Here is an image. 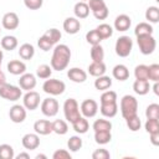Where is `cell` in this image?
I'll return each mask as SVG.
<instances>
[{"instance_id": "5", "label": "cell", "mask_w": 159, "mask_h": 159, "mask_svg": "<svg viewBox=\"0 0 159 159\" xmlns=\"http://www.w3.org/2000/svg\"><path fill=\"white\" fill-rule=\"evenodd\" d=\"M42 89L45 93H47L50 96H60L65 92L66 84H65V82H62L57 78H50L43 82Z\"/></svg>"}, {"instance_id": "30", "label": "cell", "mask_w": 159, "mask_h": 159, "mask_svg": "<svg viewBox=\"0 0 159 159\" xmlns=\"http://www.w3.org/2000/svg\"><path fill=\"white\" fill-rule=\"evenodd\" d=\"M89 53H91L92 62H102L103 58H104V50L101 46V43L99 45H93Z\"/></svg>"}, {"instance_id": "41", "label": "cell", "mask_w": 159, "mask_h": 159, "mask_svg": "<svg viewBox=\"0 0 159 159\" xmlns=\"http://www.w3.org/2000/svg\"><path fill=\"white\" fill-rule=\"evenodd\" d=\"M15 157L14 148L10 144H1L0 145V159H12Z\"/></svg>"}, {"instance_id": "49", "label": "cell", "mask_w": 159, "mask_h": 159, "mask_svg": "<svg viewBox=\"0 0 159 159\" xmlns=\"http://www.w3.org/2000/svg\"><path fill=\"white\" fill-rule=\"evenodd\" d=\"M111 158V154L107 149H96L93 153H92V159H109Z\"/></svg>"}, {"instance_id": "10", "label": "cell", "mask_w": 159, "mask_h": 159, "mask_svg": "<svg viewBox=\"0 0 159 159\" xmlns=\"http://www.w3.org/2000/svg\"><path fill=\"white\" fill-rule=\"evenodd\" d=\"M40 94L35 91H27L22 98V106L29 111H35L40 106Z\"/></svg>"}, {"instance_id": "3", "label": "cell", "mask_w": 159, "mask_h": 159, "mask_svg": "<svg viewBox=\"0 0 159 159\" xmlns=\"http://www.w3.org/2000/svg\"><path fill=\"white\" fill-rule=\"evenodd\" d=\"M63 114H65V118L67 119V122H70V123H72L78 117H81L80 106H78V103L75 98H67L65 101V103H63Z\"/></svg>"}, {"instance_id": "31", "label": "cell", "mask_w": 159, "mask_h": 159, "mask_svg": "<svg viewBox=\"0 0 159 159\" xmlns=\"http://www.w3.org/2000/svg\"><path fill=\"white\" fill-rule=\"evenodd\" d=\"M94 140L97 144H107L112 140V134L111 130H99V132H94Z\"/></svg>"}, {"instance_id": "46", "label": "cell", "mask_w": 159, "mask_h": 159, "mask_svg": "<svg viewBox=\"0 0 159 159\" xmlns=\"http://www.w3.org/2000/svg\"><path fill=\"white\" fill-rule=\"evenodd\" d=\"M148 80L153 82L159 81V65L158 63H153L148 66Z\"/></svg>"}, {"instance_id": "29", "label": "cell", "mask_w": 159, "mask_h": 159, "mask_svg": "<svg viewBox=\"0 0 159 159\" xmlns=\"http://www.w3.org/2000/svg\"><path fill=\"white\" fill-rule=\"evenodd\" d=\"M153 31L154 29L149 22H139L134 29V35H153Z\"/></svg>"}, {"instance_id": "1", "label": "cell", "mask_w": 159, "mask_h": 159, "mask_svg": "<svg viewBox=\"0 0 159 159\" xmlns=\"http://www.w3.org/2000/svg\"><path fill=\"white\" fill-rule=\"evenodd\" d=\"M70 60H71L70 47L65 43H60V45H56L53 48L50 66L55 71H62L68 66Z\"/></svg>"}, {"instance_id": "32", "label": "cell", "mask_w": 159, "mask_h": 159, "mask_svg": "<svg viewBox=\"0 0 159 159\" xmlns=\"http://www.w3.org/2000/svg\"><path fill=\"white\" fill-rule=\"evenodd\" d=\"M52 132L58 135H63L68 132V125L63 119H56L52 122Z\"/></svg>"}, {"instance_id": "23", "label": "cell", "mask_w": 159, "mask_h": 159, "mask_svg": "<svg viewBox=\"0 0 159 159\" xmlns=\"http://www.w3.org/2000/svg\"><path fill=\"white\" fill-rule=\"evenodd\" d=\"M73 12L77 19H86L89 15L88 4H86L84 1H78L73 7Z\"/></svg>"}, {"instance_id": "43", "label": "cell", "mask_w": 159, "mask_h": 159, "mask_svg": "<svg viewBox=\"0 0 159 159\" xmlns=\"http://www.w3.org/2000/svg\"><path fill=\"white\" fill-rule=\"evenodd\" d=\"M145 117L147 119H159V104L157 103H152L147 107L145 109Z\"/></svg>"}, {"instance_id": "33", "label": "cell", "mask_w": 159, "mask_h": 159, "mask_svg": "<svg viewBox=\"0 0 159 159\" xmlns=\"http://www.w3.org/2000/svg\"><path fill=\"white\" fill-rule=\"evenodd\" d=\"M145 19L149 24H157L159 21V7L158 6H149L145 10Z\"/></svg>"}, {"instance_id": "54", "label": "cell", "mask_w": 159, "mask_h": 159, "mask_svg": "<svg viewBox=\"0 0 159 159\" xmlns=\"http://www.w3.org/2000/svg\"><path fill=\"white\" fill-rule=\"evenodd\" d=\"M6 83V77H5V73L0 70V86H2V84H5Z\"/></svg>"}, {"instance_id": "56", "label": "cell", "mask_w": 159, "mask_h": 159, "mask_svg": "<svg viewBox=\"0 0 159 159\" xmlns=\"http://www.w3.org/2000/svg\"><path fill=\"white\" fill-rule=\"evenodd\" d=\"M17 159H30V155L27 153H20L19 155H16Z\"/></svg>"}, {"instance_id": "17", "label": "cell", "mask_w": 159, "mask_h": 159, "mask_svg": "<svg viewBox=\"0 0 159 159\" xmlns=\"http://www.w3.org/2000/svg\"><path fill=\"white\" fill-rule=\"evenodd\" d=\"M130 25H132V20H130V17H129L128 15H125V14L118 15V16L116 17V20H114V29H116L117 31H120V32L127 31V30L130 27Z\"/></svg>"}, {"instance_id": "28", "label": "cell", "mask_w": 159, "mask_h": 159, "mask_svg": "<svg viewBox=\"0 0 159 159\" xmlns=\"http://www.w3.org/2000/svg\"><path fill=\"white\" fill-rule=\"evenodd\" d=\"M17 39L11 35H6L1 39V47L6 51H12L17 47Z\"/></svg>"}, {"instance_id": "8", "label": "cell", "mask_w": 159, "mask_h": 159, "mask_svg": "<svg viewBox=\"0 0 159 159\" xmlns=\"http://www.w3.org/2000/svg\"><path fill=\"white\" fill-rule=\"evenodd\" d=\"M58 108H60V106H58L57 99H55L52 97L45 98L41 102V112L46 117H55L58 113Z\"/></svg>"}, {"instance_id": "15", "label": "cell", "mask_w": 159, "mask_h": 159, "mask_svg": "<svg viewBox=\"0 0 159 159\" xmlns=\"http://www.w3.org/2000/svg\"><path fill=\"white\" fill-rule=\"evenodd\" d=\"M34 130L39 135H47L52 133V122L47 119H39L34 123Z\"/></svg>"}, {"instance_id": "47", "label": "cell", "mask_w": 159, "mask_h": 159, "mask_svg": "<svg viewBox=\"0 0 159 159\" xmlns=\"http://www.w3.org/2000/svg\"><path fill=\"white\" fill-rule=\"evenodd\" d=\"M88 7L92 12H96L98 10L107 7V5H106L104 0H88Z\"/></svg>"}, {"instance_id": "9", "label": "cell", "mask_w": 159, "mask_h": 159, "mask_svg": "<svg viewBox=\"0 0 159 159\" xmlns=\"http://www.w3.org/2000/svg\"><path fill=\"white\" fill-rule=\"evenodd\" d=\"M80 112L84 118H93L98 112V103L94 99H84L80 106Z\"/></svg>"}, {"instance_id": "40", "label": "cell", "mask_w": 159, "mask_h": 159, "mask_svg": "<svg viewBox=\"0 0 159 159\" xmlns=\"http://www.w3.org/2000/svg\"><path fill=\"white\" fill-rule=\"evenodd\" d=\"M86 41L93 46V45H99L101 41H102V37L99 36V34L97 32V30H89L87 34H86Z\"/></svg>"}, {"instance_id": "38", "label": "cell", "mask_w": 159, "mask_h": 159, "mask_svg": "<svg viewBox=\"0 0 159 159\" xmlns=\"http://www.w3.org/2000/svg\"><path fill=\"white\" fill-rule=\"evenodd\" d=\"M94 132H99V130H111L112 129V123L107 119H96L93 122L92 125Z\"/></svg>"}, {"instance_id": "35", "label": "cell", "mask_w": 159, "mask_h": 159, "mask_svg": "<svg viewBox=\"0 0 159 159\" xmlns=\"http://www.w3.org/2000/svg\"><path fill=\"white\" fill-rule=\"evenodd\" d=\"M82 145H83V142H82L81 137H78V135H72L67 140V148L71 152H78L82 148Z\"/></svg>"}, {"instance_id": "26", "label": "cell", "mask_w": 159, "mask_h": 159, "mask_svg": "<svg viewBox=\"0 0 159 159\" xmlns=\"http://www.w3.org/2000/svg\"><path fill=\"white\" fill-rule=\"evenodd\" d=\"M112 86V78L109 76H99L97 80H94V88L98 91H107Z\"/></svg>"}, {"instance_id": "21", "label": "cell", "mask_w": 159, "mask_h": 159, "mask_svg": "<svg viewBox=\"0 0 159 159\" xmlns=\"http://www.w3.org/2000/svg\"><path fill=\"white\" fill-rule=\"evenodd\" d=\"M72 127H73V130L76 132V133H78V134H84V133H87V130H88V128H89V124H88V120H87V118H84V117H78L76 120H73L72 122Z\"/></svg>"}, {"instance_id": "19", "label": "cell", "mask_w": 159, "mask_h": 159, "mask_svg": "<svg viewBox=\"0 0 159 159\" xmlns=\"http://www.w3.org/2000/svg\"><path fill=\"white\" fill-rule=\"evenodd\" d=\"M7 71L11 73V75H15V76H21L22 73L26 72V65L20 61V60H11L9 63H7Z\"/></svg>"}, {"instance_id": "44", "label": "cell", "mask_w": 159, "mask_h": 159, "mask_svg": "<svg viewBox=\"0 0 159 159\" xmlns=\"http://www.w3.org/2000/svg\"><path fill=\"white\" fill-rule=\"evenodd\" d=\"M135 80H148V66L147 65H138L134 68Z\"/></svg>"}, {"instance_id": "25", "label": "cell", "mask_w": 159, "mask_h": 159, "mask_svg": "<svg viewBox=\"0 0 159 159\" xmlns=\"http://www.w3.org/2000/svg\"><path fill=\"white\" fill-rule=\"evenodd\" d=\"M107 71L106 68V65L102 62H92L89 66H88V73L93 77H99L102 75H104Z\"/></svg>"}, {"instance_id": "52", "label": "cell", "mask_w": 159, "mask_h": 159, "mask_svg": "<svg viewBox=\"0 0 159 159\" xmlns=\"http://www.w3.org/2000/svg\"><path fill=\"white\" fill-rule=\"evenodd\" d=\"M92 14H93V16H94L97 20H104V19H107V16H108V14H109V10H108V7H104V9H102V10L96 11V12H92Z\"/></svg>"}, {"instance_id": "37", "label": "cell", "mask_w": 159, "mask_h": 159, "mask_svg": "<svg viewBox=\"0 0 159 159\" xmlns=\"http://www.w3.org/2000/svg\"><path fill=\"white\" fill-rule=\"evenodd\" d=\"M125 123H127V127L132 130V132H137L140 129V125H142V122H140V118L138 117V114H134L132 117H128L125 118Z\"/></svg>"}, {"instance_id": "55", "label": "cell", "mask_w": 159, "mask_h": 159, "mask_svg": "<svg viewBox=\"0 0 159 159\" xmlns=\"http://www.w3.org/2000/svg\"><path fill=\"white\" fill-rule=\"evenodd\" d=\"M153 92H154L157 96H159V83H158V81H157V82H154V86H153Z\"/></svg>"}, {"instance_id": "58", "label": "cell", "mask_w": 159, "mask_h": 159, "mask_svg": "<svg viewBox=\"0 0 159 159\" xmlns=\"http://www.w3.org/2000/svg\"><path fill=\"white\" fill-rule=\"evenodd\" d=\"M40 158H46V155H43V154H37V155H36V159H40Z\"/></svg>"}, {"instance_id": "51", "label": "cell", "mask_w": 159, "mask_h": 159, "mask_svg": "<svg viewBox=\"0 0 159 159\" xmlns=\"http://www.w3.org/2000/svg\"><path fill=\"white\" fill-rule=\"evenodd\" d=\"M52 158L53 159H71V154L66 149H57L52 154Z\"/></svg>"}, {"instance_id": "53", "label": "cell", "mask_w": 159, "mask_h": 159, "mask_svg": "<svg viewBox=\"0 0 159 159\" xmlns=\"http://www.w3.org/2000/svg\"><path fill=\"white\" fill-rule=\"evenodd\" d=\"M149 137H150V143L153 144V145H159V132L158 133H152V134H149Z\"/></svg>"}, {"instance_id": "34", "label": "cell", "mask_w": 159, "mask_h": 159, "mask_svg": "<svg viewBox=\"0 0 159 159\" xmlns=\"http://www.w3.org/2000/svg\"><path fill=\"white\" fill-rule=\"evenodd\" d=\"M97 32L99 34V36L102 37V40H106V39H109L112 35H113V27L108 24H99L97 27H96Z\"/></svg>"}, {"instance_id": "12", "label": "cell", "mask_w": 159, "mask_h": 159, "mask_svg": "<svg viewBox=\"0 0 159 159\" xmlns=\"http://www.w3.org/2000/svg\"><path fill=\"white\" fill-rule=\"evenodd\" d=\"M19 24H20L19 16H17L16 12H12V11L6 12L2 16V19H1V25L6 30H15V29H17Z\"/></svg>"}, {"instance_id": "39", "label": "cell", "mask_w": 159, "mask_h": 159, "mask_svg": "<svg viewBox=\"0 0 159 159\" xmlns=\"http://www.w3.org/2000/svg\"><path fill=\"white\" fill-rule=\"evenodd\" d=\"M52 75V68L48 65H40L36 70V76L41 80H47Z\"/></svg>"}, {"instance_id": "2", "label": "cell", "mask_w": 159, "mask_h": 159, "mask_svg": "<svg viewBox=\"0 0 159 159\" xmlns=\"http://www.w3.org/2000/svg\"><path fill=\"white\" fill-rule=\"evenodd\" d=\"M138 111V101L135 99L134 96L130 94H125L120 99V113L122 117L125 119L128 117H132L134 114H137Z\"/></svg>"}, {"instance_id": "22", "label": "cell", "mask_w": 159, "mask_h": 159, "mask_svg": "<svg viewBox=\"0 0 159 159\" xmlns=\"http://www.w3.org/2000/svg\"><path fill=\"white\" fill-rule=\"evenodd\" d=\"M149 89H150V86L148 80H135L133 83V91L139 96L147 94Z\"/></svg>"}, {"instance_id": "24", "label": "cell", "mask_w": 159, "mask_h": 159, "mask_svg": "<svg viewBox=\"0 0 159 159\" xmlns=\"http://www.w3.org/2000/svg\"><path fill=\"white\" fill-rule=\"evenodd\" d=\"M99 111L102 113L103 117L107 118H113L117 113H118V104L116 103H107V104H101Z\"/></svg>"}, {"instance_id": "16", "label": "cell", "mask_w": 159, "mask_h": 159, "mask_svg": "<svg viewBox=\"0 0 159 159\" xmlns=\"http://www.w3.org/2000/svg\"><path fill=\"white\" fill-rule=\"evenodd\" d=\"M67 77L75 83H83L87 80V72L80 67H72L67 71Z\"/></svg>"}, {"instance_id": "7", "label": "cell", "mask_w": 159, "mask_h": 159, "mask_svg": "<svg viewBox=\"0 0 159 159\" xmlns=\"http://www.w3.org/2000/svg\"><path fill=\"white\" fill-rule=\"evenodd\" d=\"M132 48H133V41L129 36H120L117 39L116 41V46H114V50H116V53L119 56V57H127L130 55L132 52Z\"/></svg>"}, {"instance_id": "6", "label": "cell", "mask_w": 159, "mask_h": 159, "mask_svg": "<svg viewBox=\"0 0 159 159\" xmlns=\"http://www.w3.org/2000/svg\"><path fill=\"white\" fill-rule=\"evenodd\" d=\"M22 96V91L20 87L10 84V83H5L2 86H0V97L6 99V101H11L15 102L17 99H20V97Z\"/></svg>"}, {"instance_id": "57", "label": "cell", "mask_w": 159, "mask_h": 159, "mask_svg": "<svg viewBox=\"0 0 159 159\" xmlns=\"http://www.w3.org/2000/svg\"><path fill=\"white\" fill-rule=\"evenodd\" d=\"M2 58H4V53H2V51L0 50V68H1V63H2Z\"/></svg>"}, {"instance_id": "36", "label": "cell", "mask_w": 159, "mask_h": 159, "mask_svg": "<svg viewBox=\"0 0 159 159\" xmlns=\"http://www.w3.org/2000/svg\"><path fill=\"white\" fill-rule=\"evenodd\" d=\"M43 36H45L47 40H50V42H51L52 45H56V43L61 40L62 34H61L60 30H57V29H48V30L43 34Z\"/></svg>"}, {"instance_id": "13", "label": "cell", "mask_w": 159, "mask_h": 159, "mask_svg": "<svg viewBox=\"0 0 159 159\" xmlns=\"http://www.w3.org/2000/svg\"><path fill=\"white\" fill-rule=\"evenodd\" d=\"M21 144L25 149L27 150H34L37 149L40 145V137L37 133H27L22 137L21 139Z\"/></svg>"}, {"instance_id": "4", "label": "cell", "mask_w": 159, "mask_h": 159, "mask_svg": "<svg viewBox=\"0 0 159 159\" xmlns=\"http://www.w3.org/2000/svg\"><path fill=\"white\" fill-rule=\"evenodd\" d=\"M137 43L139 51L143 55H150L154 52L157 47V41L153 35H139L137 36Z\"/></svg>"}, {"instance_id": "45", "label": "cell", "mask_w": 159, "mask_h": 159, "mask_svg": "<svg viewBox=\"0 0 159 159\" xmlns=\"http://www.w3.org/2000/svg\"><path fill=\"white\" fill-rule=\"evenodd\" d=\"M144 128H145V130H147L149 134H152V133H158V132H159V119H153V118L147 119V122H145V124H144Z\"/></svg>"}, {"instance_id": "14", "label": "cell", "mask_w": 159, "mask_h": 159, "mask_svg": "<svg viewBox=\"0 0 159 159\" xmlns=\"http://www.w3.org/2000/svg\"><path fill=\"white\" fill-rule=\"evenodd\" d=\"M19 86L21 89L32 91L36 87V77L32 73H22L19 78Z\"/></svg>"}, {"instance_id": "11", "label": "cell", "mask_w": 159, "mask_h": 159, "mask_svg": "<svg viewBox=\"0 0 159 159\" xmlns=\"http://www.w3.org/2000/svg\"><path fill=\"white\" fill-rule=\"evenodd\" d=\"M9 117L14 123H22L26 118V108L21 104H14L9 111Z\"/></svg>"}, {"instance_id": "42", "label": "cell", "mask_w": 159, "mask_h": 159, "mask_svg": "<svg viewBox=\"0 0 159 159\" xmlns=\"http://www.w3.org/2000/svg\"><path fill=\"white\" fill-rule=\"evenodd\" d=\"M117 102V93L114 91H104L101 96V104L107 103H116Z\"/></svg>"}, {"instance_id": "18", "label": "cell", "mask_w": 159, "mask_h": 159, "mask_svg": "<svg viewBox=\"0 0 159 159\" xmlns=\"http://www.w3.org/2000/svg\"><path fill=\"white\" fill-rule=\"evenodd\" d=\"M81 29V22L77 17H67L63 21V30L68 35H75L80 31Z\"/></svg>"}, {"instance_id": "20", "label": "cell", "mask_w": 159, "mask_h": 159, "mask_svg": "<svg viewBox=\"0 0 159 159\" xmlns=\"http://www.w3.org/2000/svg\"><path fill=\"white\" fill-rule=\"evenodd\" d=\"M112 75L116 80L118 81H125L129 78V71L127 68V66L119 63V65H116L112 70Z\"/></svg>"}, {"instance_id": "27", "label": "cell", "mask_w": 159, "mask_h": 159, "mask_svg": "<svg viewBox=\"0 0 159 159\" xmlns=\"http://www.w3.org/2000/svg\"><path fill=\"white\" fill-rule=\"evenodd\" d=\"M35 55V48L31 43H22L19 48V56L22 60H31Z\"/></svg>"}, {"instance_id": "48", "label": "cell", "mask_w": 159, "mask_h": 159, "mask_svg": "<svg viewBox=\"0 0 159 159\" xmlns=\"http://www.w3.org/2000/svg\"><path fill=\"white\" fill-rule=\"evenodd\" d=\"M37 45H39V47H40L42 51H50V50L53 47V45L50 42V40H47L43 35H42L41 37H39V40H37Z\"/></svg>"}, {"instance_id": "50", "label": "cell", "mask_w": 159, "mask_h": 159, "mask_svg": "<svg viewBox=\"0 0 159 159\" xmlns=\"http://www.w3.org/2000/svg\"><path fill=\"white\" fill-rule=\"evenodd\" d=\"M24 4L29 10H39L42 6L43 0H24Z\"/></svg>"}, {"instance_id": "59", "label": "cell", "mask_w": 159, "mask_h": 159, "mask_svg": "<svg viewBox=\"0 0 159 159\" xmlns=\"http://www.w3.org/2000/svg\"><path fill=\"white\" fill-rule=\"evenodd\" d=\"M81 1H87V0H81Z\"/></svg>"}]
</instances>
